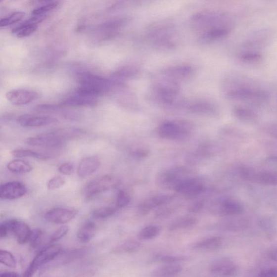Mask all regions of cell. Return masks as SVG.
<instances>
[{"instance_id":"42","label":"cell","mask_w":277,"mask_h":277,"mask_svg":"<svg viewBox=\"0 0 277 277\" xmlns=\"http://www.w3.org/2000/svg\"><path fill=\"white\" fill-rule=\"evenodd\" d=\"M69 231V228L67 226H62L55 231L49 238L50 242L59 240L65 236Z\"/></svg>"},{"instance_id":"53","label":"cell","mask_w":277,"mask_h":277,"mask_svg":"<svg viewBox=\"0 0 277 277\" xmlns=\"http://www.w3.org/2000/svg\"><path fill=\"white\" fill-rule=\"evenodd\" d=\"M270 258L275 262H277V249L271 251L269 253Z\"/></svg>"},{"instance_id":"55","label":"cell","mask_w":277,"mask_h":277,"mask_svg":"<svg viewBox=\"0 0 277 277\" xmlns=\"http://www.w3.org/2000/svg\"><path fill=\"white\" fill-rule=\"evenodd\" d=\"M3 1V0H0V1H1V2H2Z\"/></svg>"},{"instance_id":"8","label":"cell","mask_w":277,"mask_h":277,"mask_svg":"<svg viewBox=\"0 0 277 277\" xmlns=\"http://www.w3.org/2000/svg\"><path fill=\"white\" fill-rule=\"evenodd\" d=\"M148 37L159 48H172L174 47L176 33L173 28L169 25L159 24L149 31Z\"/></svg>"},{"instance_id":"47","label":"cell","mask_w":277,"mask_h":277,"mask_svg":"<svg viewBox=\"0 0 277 277\" xmlns=\"http://www.w3.org/2000/svg\"><path fill=\"white\" fill-rule=\"evenodd\" d=\"M58 171L63 175H71L74 172V166L71 163L62 164L59 167Z\"/></svg>"},{"instance_id":"17","label":"cell","mask_w":277,"mask_h":277,"mask_svg":"<svg viewBox=\"0 0 277 277\" xmlns=\"http://www.w3.org/2000/svg\"><path fill=\"white\" fill-rule=\"evenodd\" d=\"M237 270L235 263L229 258H223L213 262L209 267L211 274L216 276H232Z\"/></svg>"},{"instance_id":"26","label":"cell","mask_w":277,"mask_h":277,"mask_svg":"<svg viewBox=\"0 0 277 277\" xmlns=\"http://www.w3.org/2000/svg\"><path fill=\"white\" fill-rule=\"evenodd\" d=\"M183 268L176 264H166L153 270L151 273L153 277H172L182 273Z\"/></svg>"},{"instance_id":"22","label":"cell","mask_w":277,"mask_h":277,"mask_svg":"<svg viewBox=\"0 0 277 277\" xmlns=\"http://www.w3.org/2000/svg\"><path fill=\"white\" fill-rule=\"evenodd\" d=\"M96 97L87 96L78 93L69 97L61 105L63 106H94L97 103Z\"/></svg>"},{"instance_id":"24","label":"cell","mask_w":277,"mask_h":277,"mask_svg":"<svg viewBox=\"0 0 277 277\" xmlns=\"http://www.w3.org/2000/svg\"><path fill=\"white\" fill-rule=\"evenodd\" d=\"M222 242L223 239L220 236H212L195 242L193 245L192 248L195 250H215L221 246Z\"/></svg>"},{"instance_id":"13","label":"cell","mask_w":277,"mask_h":277,"mask_svg":"<svg viewBox=\"0 0 277 277\" xmlns=\"http://www.w3.org/2000/svg\"><path fill=\"white\" fill-rule=\"evenodd\" d=\"M175 196L173 194H164L153 196L144 200L140 203L137 208V211L138 214L145 216L155 209L169 204L174 199Z\"/></svg>"},{"instance_id":"52","label":"cell","mask_w":277,"mask_h":277,"mask_svg":"<svg viewBox=\"0 0 277 277\" xmlns=\"http://www.w3.org/2000/svg\"><path fill=\"white\" fill-rule=\"evenodd\" d=\"M19 276L18 274L14 272H11V271H4V272H2L0 274V276L5 277H16Z\"/></svg>"},{"instance_id":"39","label":"cell","mask_w":277,"mask_h":277,"mask_svg":"<svg viewBox=\"0 0 277 277\" xmlns=\"http://www.w3.org/2000/svg\"><path fill=\"white\" fill-rule=\"evenodd\" d=\"M131 201V198L129 193L123 190H120L117 194L116 206L118 208H123L128 206Z\"/></svg>"},{"instance_id":"41","label":"cell","mask_w":277,"mask_h":277,"mask_svg":"<svg viewBox=\"0 0 277 277\" xmlns=\"http://www.w3.org/2000/svg\"><path fill=\"white\" fill-rule=\"evenodd\" d=\"M66 183V180L64 178L61 176H56L48 182L47 187L49 190H54L58 189L63 185Z\"/></svg>"},{"instance_id":"27","label":"cell","mask_w":277,"mask_h":277,"mask_svg":"<svg viewBox=\"0 0 277 277\" xmlns=\"http://www.w3.org/2000/svg\"><path fill=\"white\" fill-rule=\"evenodd\" d=\"M233 114L238 120L246 123H251L258 119V115L255 112L247 107L238 106L233 109Z\"/></svg>"},{"instance_id":"12","label":"cell","mask_w":277,"mask_h":277,"mask_svg":"<svg viewBox=\"0 0 277 277\" xmlns=\"http://www.w3.org/2000/svg\"><path fill=\"white\" fill-rule=\"evenodd\" d=\"M206 189L204 182L200 179L190 177L181 183L175 191L187 199H194L205 192Z\"/></svg>"},{"instance_id":"30","label":"cell","mask_w":277,"mask_h":277,"mask_svg":"<svg viewBox=\"0 0 277 277\" xmlns=\"http://www.w3.org/2000/svg\"><path fill=\"white\" fill-rule=\"evenodd\" d=\"M162 228L157 225H149L143 228L138 233V238L142 240L154 239L160 234Z\"/></svg>"},{"instance_id":"33","label":"cell","mask_w":277,"mask_h":277,"mask_svg":"<svg viewBox=\"0 0 277 277\" xmlns=\"http://www.w3.org/2000/svg\"><path fill=\"white\" fill-rule=\"evenodd\" d=\"M141 244L135 240H128L120 244L115 249L119 253H133L140 249Z\"/></svg>"},{"instance_id":"45","label":"cell","mask_w":277,"mask_h":277,"mask_svg":"<svg viewBox=\"0 0 277 277\" xmlns=\"http://www.w3.org/2000/svg\"><path fill=\"white\" fill-rule=\"evenodd\" d=\"M62 107L61 105H42L37 106L34 109L38 112H54L60 111Z\"/></svg>"},{"instance_id":"54","label":"cell","mask_w":277,"mask_h":277,"mask_svg":"<svg viewBox=\"0 0 277 277\" xmlns=\"http://www.w3.org/2000/svg\"><path fill=\"white\" fill-rule=\"evenodd\" d=\"M269 133L271 135L277 138V128H271Z\"/></svg>"},{"instance_id":"48","label":"cell","mask_w":277,"mask_h":277,"mask_svg":"<svg viewBox=\"0 0 277 277\" xmlns=\"http://www.w3.org/2000/svg\"><path fill=\"white\" fill-rule=\"evenodd\" d=\"M204 206V201L203 200H198L190 204L188 210L190 213H198L203 210Z\"/></svg>"},{"instance_id":"23","label":"cell","mask_w":277,"mask_h":277,"mask_svg":"<svg viewBox=\"0 0 277 277\" xmlns=\"http://www.w3.org/2000/svg\"><path fill=\"white\" fill-rule=\"evenodd\" d=\"M230 31V28L229 27L216 28L215 30L200 34L199 39L201 43L209 44L226 37Z\"/></svg>"},{"instance_id":"7","label":"cell","mask_w":277,"mask_h":277,"mask_svg":"<svg viewBox=\"0 0 277 277\" xmlns=\"http://www.w3.org/2000/svg\"><path fill=\"white\" fill-rule=\"evenodd\" d=\"M62 250V246L59 244H54L46 247L34 258L30 266L26 270L24 276H33L40 268L53 261L60 255Z\"/></svg>"},{"instance_id":"36","label":"cell","mask_w":277,"mask_h":277,"mask_svg":"<svg viewBox=\"0 0 277 277\" xmlns=\"http://www.w3.org/2000/svg\"><path fill=\"white\" fill-rule=\"evenodd\" d=\"M25 16V13L24 12L16 11V12L11 14L5 18L2 19L0 21V26L3 27L15 24L22 20Z\"/></svg>"},{"instance_id":"9","label":"cell","mask_w":277,"mask_h":277,"mask_svg":"<svg viewBox=\"0 0 277 277\" xmlns=\"http://www.w3.org/2000/svg\"><path fill=\"white\" fill-rule=\"evenodd\" d=\"M190 125L185 122H166L161 125L158 129L159 135L166 139L180 140L189 136Z\"/></svg>"},{"instance_id":"3","label":"cell","mask_w":277,"mask_h":277,"mask_svg":"<svg viewBox=\"0 0 277 277\" xmlns=\"http://www.w3.org/2000/svg\"><path fill=\"white\" fill-rule=\"evenodd\" d=\"M190 177L189 171L184 167H177L159 173L155 177V184L164 189L175 190L179 185Z\"/></svg>"},{"instance_id":"32","label":"cell","mask_w":277,"mask_h":277,"mask_svg":"<svg viewBox=\"0 0 277 277\" xmlns=\"http://www.w3.org/2000/svg\"><path fill=\"white\" fill-rule=\"evenodd\" d=\"M11 154L16 158L32 157L41 160L49 158L48 155L29 149H15L11 152Z\"/></svg>"},{"instance_id":"6","label":"cell","mask_w":277,"mask_h":277,"mask_svg":"<svg viewBox=\"0 0 277 277\" xmlns=\"http://www.w3.org/2000/svg\"><path fill=\"white\" fill-rule=\"evenodd\" d=\"M121 184L120 179L114 176H104L94 179L88 184L85 188V195L88 198L108 190L117 188Z\"/></svg>"},{"instance_id":"18","label":"cell","mask_w":277,"mask_h":277,"mask_svg":"<svg viewBox=\"0 0 277 277\" xmlns=\"http://www.w3.org/2000/svg\"><path fill=\"white\" fill-rule=\"evenodd\" d=\"M27 193V188L19 182H11L2 185L0 189L1 198L15 200L20 198Z\"/></svg>"},{"instance_id":"10","label":"cell","mask_w":277,"mask_h":277,"mask_svg":"<svg viewBox=\"0 0 277 277\" xmlns=\"http://www.w3.org/2000/svg\"><path fill=\"white\" fill-rule=\"evenodd\" d=\"M210 211L218 216H237L243 212L244 207L237 201L222 199L213 202L210 207Z\"/></svg>"},{"instance_id":"29","label":"cell","mask_w":277,"mask_h":277,"mask_svg":"<svg viewBox=\"0 0 277 277\" xmlns=\"http://www.w3.org/2000/svg\"><path fill=\"white\" fill-rule=\"evenodd\" d=\"M197 222V219L193 217L181 218L177 219L170 225L169 230L173 231L186 229L194 226Z\"/></svg>"},{"instance_id":"40","label":"cell","mask_w":277,"mask_h":277,"mask_svg":"<svg viewBox=\"0 0 277 277\" xmlns=\"http://www.w3.org/2000/svg\"><path fill=\"white\" fill-rule=\"evenodd\" d=\"M59 2H55L48 4H44L33 11V15H44L54 10L59 5Z\"/></svg>"},{"instance_id":"49","label":"cell","mask_w":277,"mask_h":277,"mask_svg":"<svg viewBox=\"0 0 277 277\" xmlns=\"http://www.w3.org/2000/svg\"><path fill=\"white\" fill-rule=\"evenodd\" d=\"M131 155L136 159L145 158L149 154L148 150L145 149H136L131 152Z\"/></svg>"},{"instance_id":"16","label":"cell","mask_w":277,"mask_h":277,"mask_svg":"<svg viewBox=\"0 0 277 277\" xmlns=\"http://www.w3.org/2000/svg\"><path fill=\"white\" fill-rule=\"evenodd\" d=\"M5 96L13 105L21 106L37 100L39 95L36 92L32 90L19 89L7 92Z\"/></svg>"},{"instance_id":"14","label":"cell","mask_w":277,"mask_h":277,"mask_svg":"<svg viewBox=\"0 0 277 277\" xmlns=\"http://www.w3.org/2000/svg\"><path fill=\"white\" fill-rule=\"evenodd\" d=\"M65 142L54 134L53 132L27 138L26 143L32 146L56 148L61 147Z\"/></svg>"},{"instance_id":"28","label":"cell","mask_w":277,"mask_h":277,"mask_svg":"<svg viewBox=\"0 0 277 277\" xmlns=\"http://www.w3.org/2000/svg\"><path fill=\"white\" fill-rule=\"evenodd\" d=\"M38 28L37 24H31L26 21L19 26L14 28L12 33L16 35L17 37L24 38L31 36L37 30Z\"/></svg>"},{"instance_id":"46","label":"cell","mask_w":277,"mask_h":277,"mask_svg":"<svg viewBox=\"0 0 277 277\" xmlns=\"http://www.w3.org/2000/svg\"><path fill=\"white\" fill-rule=\"evenodd\" d=\"M191 68L188 66H182L172 69L170 72L175 76L185 77L189 75L191 72Z\"/></svg>"},{"instance_id":"37","label":"cell","mask_w":277,"mask_h":277,"mask_svg":"<svg viewBox=\"0 0 277 277\" xmlns=\"http://www.w3.org/2000/svg\"><path fill=\"white\" fill-rule=\"evenodd\" d=\"M117 212V209L110 207L98 208L92 212V215L97 219H105L111 217Z\"/></svg>"},{"instance_id":"35","label":"cell","mask_w":277,"mask_h":277,"mask_svg":"<svg viewBox=\"0 0 277 277\" xmlns=\"http://www.w3.org/2000/svg\"><path fill=\"white\" fill-rule=\"evenodd\" d=\"M45 239V234L43 231L41 229H34L32 231L30 238L29 241L30 242V245L34 249H37L43 244Z\"/></svg>"},{"instance_id":"51","label":"cell","mask_w":277,"mask_h":277,"mask_svg":"<svg viewBox=\"0 0 277 277\" xmlns=\"http://www.w3.org/2000/svg\"><path fill=\"white\" fill-rule=\"evenodd\" d=\"M259 276L277 277V269L269 268L264 270L259 273Z\"/></svg>"},{"instance_id":"34","label":"cell","mask_w":277,"mask_h":277,"mask_svg":"<svg viewBox=\"0 0 277 277\" xmlns=\"http://www.w3.org/2000/svg\"><path fill=\"white\" fill-rule=\"evenodd\" d=\"M188 257L186 256H176L169 255H158L155 256L153 261L155 262L165 264H177L179 262L188 261Z\"/></svg>"},{"instance_id":"20","label":"cell","mask_w":277,"mask_h":277,"mask_svg":"<svg viewBox=\"0 0 277 277\" xmlns=\"http://www.w3.org/2000/svg\"><path fill=\"white\" fill-rule=\"evenodd\" d=\"M21 126L25 128H40L54 124L58 122L56 119L46 116H37V115L25 114L22 115L17 120Z\"/></svg>"},{"instance_id":"5","label":"cell","mask_w":277,"mask_h":277,"mask_svg":"<svg viewBox=\"0 0 277 277\" xmlns=\"http://www.w3.org/2000/svg\"><path fill=\"white\" fill-rule=\"evenodd\" d=\"M32 231L26 223L15 220H9L1 223L0 226V236L6 237L12 234L19 244H25L30 238Z\"/></svg>"},{"instance_id":"15","label":"cell","mask_w":277,"mask_h":277,"mask_svg":"<svg viewBox=\"0 0 277 277\" xmlns=\"http://www.w3.org/2000/svg\"><path fill=\"white\" fill-rule=\"evenodd\" d=\"M78 214L77 210L57 207L46 213L45 218L47 222L56 224H64L71 222Z\"/></svg>"},{"instance_id":"4","label":"cell","mask_w":277,"mask_h":277,"mask_svg":"<svg viewBox=\"0 0 277 277\" xmlns=\"http://www.w3.org/2000/svg\"><path fill=\"white\" fill-rule=\"evenodd\" d=\"M228 96L233 100L255 103H264L269 99V95L266 92L244 84L230 90L228 93Z\"/></svg>"},{"instance_id":"50","label":"cell","mask_w":277,"mask_h":277,"mask_svg":"<svg viewBox=\"0 0 277 277\" xmlns=\"http://www.w3.org/2000/svg\"><path fill=\"white\" fill-rule=\"evenodd\" d=\"M174 211L173 208L163 207L155 212V216L158 218H164L170 216Z\"/></svg>"},{"instance_id":"31","label":"cell","mask_w":277,"mask_h":277,"mask_svg":"<svg viewBox=\"0 0 277 277\" xmlns=\"http://www.w3.org/2000/svg\"><path fill=\"white\" fill-rule=\"evenodd\" d=\"M7 167L11 172L21 173V174L30 172L33 169L32 166L30 164L21 160L11 161L8 164Z\"/></svg>"},{"instance_id":"11","label":"cell","mask_w":277,"mask_h":277,"mask_svg":"<svg viewBox=\"0 0 277 277\" xmlns=\"http://www.w3.org/2000/svg\"><path fill=\"white\" fill-rule=\"evenodd\" d=\"M241 177L244 180L269 186L277 185V173L273 171L257 172L249 167H244L240 171Z\"/></svg>"},{"instance_id":"25","label":"cell","mask_w":277,"mask_h":277,"mask_svg":"<svg viewBox=\"0 0 277 277\" xmlns=\"http://www.w3.org/2000/svg\"><path fill=\"white\" fill-rule=\"evenodd\" d=\"M96 232L95 224L93 222L88 221L79 229L77 237L81 242H88L94 237Z\"/></svg>"},{"instance_id":"21","label":"cell","mask_w":277,"mask_h":277,"mask_svg":"<svg viewBox=\"0 0 277 277\" xmlns=\"http://www.w3.org/2000/svg\"><path fill=\"white\" fill-rule=\"evenodd\" d=\"M100 166L99 158L96 157H86L81 160L77 170L78 175L81 178L89 177L96 172Z\"/></svg>"},{"instance_id":"1","label":"cell","mask_w":277,"mask_h":277,"mask_svg":"<svg viewBox=\"0 0 277 277\" xmlns=\"http://www.w3.org/2000/svg\"><path fill=\"white\" fill-rule=\"evenodd\" d=\"M79 87L76 93L97 97L111 89L112 82L105 78L90 73L82 72L78 74Z\"/></svg>"},{"instance_id":"43","label":"cell","mask_w":277,"mask_h":277,"mask_svg":"<svg viewBox=\"0 0 277 277\" xmlns=\"http://www.w3.org/2000/svg\"><path fill=\"white\" fill-rule=\"evenodd\" d=\"M191 111L193 112L207 113L213 111V108L209 103H200L191 107Z\"/></svg>"},{"instance_id":"2","label":"cell","mask_w":277,"mask_h":277,"mask_svg":"<svg viewBox=\"0 0 277 277\" xmlns=\"http://www.w3.org/2000/svg\"><path fill=\"white\" fill-rule=\"evenodd\" d=\"M190 22L193 30L200 34L218 28L229 27L225 25V17L223 15L211 11L196 13L190 18Z\"/></svg>"},{"instance_id":"38","label":"cell","mask_w":277,"mask_h":277,"mask_svg":"<svg viewBox=\"0 0 277 277\" xmlns=\"http://www.w3.org/2000/svg\"><path fill=\"white\" fill-rule=\"evenodd\" d=\"M0 262L9 268H15L16 267V259L10 252L0 250Z\"/></svg>"},{"instance_id":"44","label":"cell","mask_w":277,"mask_h":277,"mask_svg":"<svg viewBox=\"0 0 277 277\" xmlns=\"http://www.w3.org/2000/svg\"><path fill=\"white\" fill-rule=\"evenodd\" d=\"M261 59V55L256 53H253V52L245 53L240 56L241 61L246 63H256L260 61Z\"/></svg>"},{"instance_id":"19","label":"cell","mask_w":277,"mask_h":277,"mask_svg":"<svg viewBox=\"0 0 277 277\" xmlns=\"http://www.w3.org/2000/svg\"><path fill=\"white\" fill-rule=\"evenodd\" d=\"M126 18H118L108 21L98 26L96 31L101 33L102 39H109L117 36L120 29L128 22Z\"/></svg>"}]
</instances>
